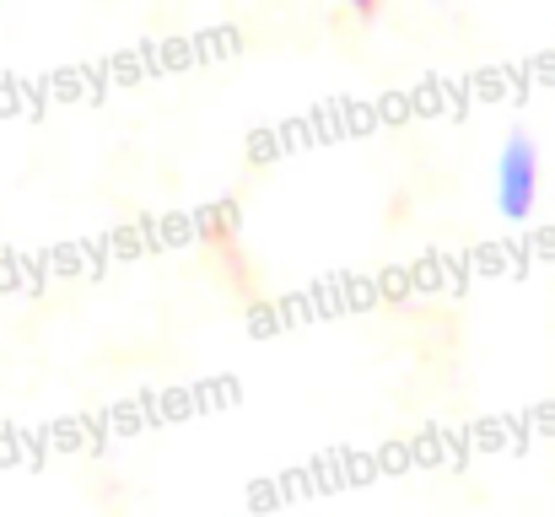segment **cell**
I'll list each match as a JSON object with an SVG mask.
<instances>
[{"instance_id":"6da1fadb","label":"cell","mask_w":555,"mask_h":517,"mask_svg":"<svg viewBox=\"0 0 555 517\" xmlns=\"http://www.w3.org/2000/svg\"><path fill=\"white\" fill-rule=\"evenodd\" d=\"M545 163H540V146L529 135H513L496 157V210L502 221H529L534 205H540V189H545Z\"/></svg>"}]
</instances>
